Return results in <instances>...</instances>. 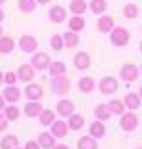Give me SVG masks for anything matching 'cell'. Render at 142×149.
Here are the masks:
<instances>
[{
	"instance_id": "38",
	"label": "cell",
	"mask_w": 142,
	"mask_h": 149,
	"mask_svg": "<svg viewBox=\"0 0 142 149\" xmlns=\"http://www.w3.org/2000/svg\"><path fill=\"white\" fill-rule=\"evenodd\" d=\"M8 125H9V120L4 116V112H0V133H2V131H8Z\"/></svg>"
},
{
	"instance_id": "41",
	"label": "cell",
	"mask_w": 142,
	"mask_h": 149,
	"mask_svg": "<svg viewBox=\"0 0 142 149\" xmlns=\"http://www.w3.org/2000/svg\"><path fill=\"white\" fill-rule=\"evenodd\" d=\"M52 149H70V147H69V146H65V144H55Z\"/></svg>"
},
{
	"instance_id": "44",
	"label": "cell",
	"mask_w": 142,
	"mask_h": 149,
	"mask_svg": "<svg viewBox=\"0 0 142 149\" xmlns=\"http://www.w3.org/2000/svg\"><path fill=\"white\" fill-rule=\"evenodd\" d=\"M2 83H4V74H2V70H0V87H2Z\"/></svg>"
},
{
	"instance_id": "23",
	"label": "cell",
	"mask_w": 142,
	"mask_h": 149,
	"mask_svg": "<svg viewBox=\"0 0 142 149\" xmlns=\"http://www.w3.org/2000/svg\"><path fill=\"white\" fill-rule=\"evenodd\" d=\"M55 116H57L55 111H52V109H43V112L39 114V123H41L43 127H50V125L57 120Z\"/></svg>"
},
{
	"instance_id": "2",
	"label": "cell",
	"mask_w": 142,
	"mask_h": 149,
	"mask_svg": "<svg viewBox=\"0 0 142 149\" xmlns=\"http://www.w3.org/2000/svg\"><path fill=\"white\" fill-rule=\"evenodd\" d=\"M70 87H72V83L66 76H59V77L50 79V90H52V94H55V96H61V98L66 96L70 92Z\"/></svg>"
},
{
	"instance_id": "28",
	"label": "cell",
	"mask_w": 142,
	"mask_h": 149,
	"mask_svg": "<svg viewBox=\"0 0 142 149\" xmlns=\"http://www.w3.org/2000/svg\"><path fill=\"white\" fill-rule=\"evenodd\" d=\"M2 112H4V116L8 118L9 122H17V120L20 118V109L17 107V103H8Z\"/></svg>"
},
{
	"instance_id": "45",
	"label": "cell",
	"mask_w": 142,
	"mask_h": 149,
	"mask_svg": "<svg viewBox=\"0 0 142 149\" xmlns=\"http://www.w3.org/2000/svg\"><path fill=\"white\" fill-rule=\"evenodd\" d=\"M2 35H4V28L0 26V37H2Z\"/></svg>"
},
{
	"instance_id": "6",
	"label": "cell",
	"mask_w": 142,
	"mask_h": 149,
	"mask_svg": "<svg viewBox=\"0 0 142 149\" xmlns=\"http://www.w3.org/2000/svg\"><path fill=\"white\" fill-rule=\"evenodd\" d=\"M120 127L126 133H131L139 127V116L135 114V111H127L120 116Z\"/></svg>"
},
{
	"instance_id": "8",
	"label": "cell",
	"mask_w": 142,
	"mask_h": 149,
	"mask_svg": "<svg viewBox=\"0 0 142 149\" xmlns=\"http://www.w3.org/2000/svg\"><path fill=\"white\" fill-rule=\"evenodd\" d=\"M31 66L35 68V70H48L50 63H52V59H50V55L46 54V52H35V54H31Z\"/></svg>"
},
{
	"instance_id": "17",
	"label": "cell",
	"mask_w": 142,
	"mask_h": 149,
	"mask_svg": "<svg viewBox=\"0 0 142 149\" xmlns=\"http://www.w3.org/2000/svg\"><path fill=\"white\" fill-rule=\"evenodd\" d=\"M96 87H98V85H96V81L90 76H83V77L78 79V90L81 94H90Z\"/></svg>"
},
{
	"instance_id": "7",
	"label": "cell",
	"mask_w": 142,
	"mask_h": 149,
	"mask_svg": "<svg viewBox=\"0 0 142 149\" xmlns=\"http://www.w3.org/2000/svg\"><path fill=\"white\" fill-rule=\"evenodd\" d=\"M19 48H20V52H24V54H35L37 52V48H39V42H37V39L33 37V35H30V33H24V35H20V39H19Z\"/></svg>"
},
{
	"instance_id": "12",
	"label": "cell",
	"mask_w": 142,
	"mask_h": 149,
	"mask_svg": "<svg viewBox=\"0 0 142 149\" xmlns=\"http://www.w3.org/2000/svg\"><path fill=\"white\" fill-rule=\"evenodd\" d=\"M48 20L52 24H61V22L66 20V9L63 6H52L48 9Z\"/></svg>"
},
{
	"instance_id": "26",
	"label": "cell",
	"mask_w": 142,
	"mask_h": 149,
	"mask_svg": "<svg viewBox=\"0 0 142 149\" xmlns=\"http://www.w3.org/2000/svg\"><path fill=\"white\" fill-rule=\"evenodd\" d=\"M94 116H96V120H100V122H109L113 112L109 111V107H107L105 103H100V105L94 107Z\"/></svg>"
},
{
	"instance_id": "37",
	"label": "cell",
	"mask_w": 142,
	"mask_h": 149,
	"mask_svg": "<svg viewBox=\"0 0 142 149\" xmlns=\"http://www.w3.org/2000/svg\"><path fill=\"white\" fill-rule=\"evenodd\" d=\"M19 81V76H17V72H6L4 74V85H17Z\"/></svg>"
},
{
	"instance_id": "51",
	"label": "cell",
	"mask_w": 142,
	"mask_h": 149,
	"mask_svg": "<svg viewBox=\"0 0 142 149\" xmlns=\"http://www.w3.org/2000/svg\"><path fill=\"white\" fill-rule=\"evenodd\" d=\"M140 76H142V72H140Z\"/></svg>"
},
{
	"instance_id": "11",
	"label": "cell",
	"mask_w": 142,
	"mask_h": 149,
	"mask_svg": "<svg viewBox=\"0 0 142 149\" xmlns=\"http://www.w3.org/2000/svg\"><path fill=\"white\" fill-rule=\"evenodd\" d=\"M72 63H74V68H76V70L85 72V70L90 68V63H92V61H90V55L87 54V52H78V54L74 55Z\"/></svg>"
},
{
	"instance_id": "1",
	"label": "cell",
	"mask_w": 142,
	"mask_h": 149,
	"mask_svg": "<svg viewBox=\"0 0 142 149\" xmlns=\"http://www.w3.org/2000/svg\"><path fill=\"white\" fill-rule=\"evenodd\" d=\"M129 39H131L129 30H127V28H124V26H115V28H113V31L109 33V41H111L113 46H116V48L127 46Z\"/></svg>"
},
{
	"instance_id": "35",
	"label": "cell",
	"mask_w": 142,
	"mask_h": 149,
	"mask_svg": "<svg viewBox=\"0 0 142 149\" xmlns=\"http://www.w3.org/2000/svg\"><path fill=\"white\" fill-rule=\"evenodd\" d=\"M122 15L126 17V19H129V20L137 19V17H139V6H137V4H133V2L126 4V6L122 8Z\"/></svg>"
},
{
	"instance_id": "10",
	"label": "cell",
	"mask_w": 142,
	"mask_h": 149,
	"mask_svg": "<svg viewBox=\"0 0 142 149\" xmlns=\"http://www.w3.org/2000/svg\"><path fill=\"white\" fill-rule=\"evenodd\" d=\"M55 112H57V116H61V118L72 116L74 114V101L66 100V98H61L57 103H55Z\"/></svg>"
},
{
	"instance_id": "13",
	"label": "cell",
	"mask_w": 142,
	"mask_h": 149,
	"mask_svg": "<svg viewBox=\"0 0 142 149\" xmlns=\"http://www.w3.org/2000/svg\"><path fill=\"white\" fill-rule=\"evenodd\" d=\"M69 131H70V129H69V123H66L63 118H61V120H55V122L50 125V133H52L57 140L65 138V136L69 134Z\"/></svg>"
},
{
	"instance_id": "40",
	"label": "cell",
	"mask_w": 142,
	"mask_h": 149,
	"mask_svg": "<svg viewBox=\"0 0 142 149\" xmlns=\"http://www.w3.org/2000/svg\"><path fill=\"white\" fill-rule=\"evenodd\" d=\"M6 105H8V101H6V100H4V96L0 94V112H2L4 109H6Z\"/></svg>"
},
{
	"instance_id": "3",
	"label": "cell",
	"mask_w": 142,
	"mask_h": 149,
	"mask_svg": "<svg viewBox=\"0 0 142 149\" xmlns=\"http://www.w3.org/2000/svg\"><path fill=\"white\" fill-rule=\"evenodd\" d=\"M140 76V70L137 65H133V63H126V65L120 66V79L124 83H133L137 81Z\"/></svg>"
},
{
	"instance_id": "48",
	"label": "cell",
	"mask_w": 142,
	"mask_h": 149,
	"mask_svg": "<svg viewBox=\"0 0 142 149\" xmlns=\"http://www.w3.org/2000/svg\"><path fill=\"white\" fill-rule=\"evenodd\" d=\"M4 2H6V0H0V6H2V4H4Z\"/></svg>"
},
{
	"instance_id": "42",
	"label": "cell",
	"mask_w": 142,
	"mask_h": 149,
	"mask_svg": "<svg viewBox=\"0 0 142 149\" xmlns=\"http://www.w3.org/2000/svg\"><path fill=\"white\" fill-rule=\"evenodd\" d=\"M4 19H6V13H4V9H2V6H0V24L4 22Z\"/></svg>"
},
{
	"instance_id": "5",
	"label": "cell",
	"mask_w": 142,
	"mask_h": 149,
	"mask_svg": "<svg viewBox=\"0 0 142 149\" xmlns=\"http://www.w3.org/2000/svg\"><path fill=\"white\" fill-rule=\"evenodd\" d=\"M24 96H26L28 101H41L43 96H44L43 85H39V83H35V81L26 83V87H24Z\"/></svg>"
},
{
	"instance_id": "50",
	"label": "cell",
	"mask_w": 142,
	"mask_h": 149,
	"mask_svg": "<svg viewBox=\"0 0 142 149\" xmlns=\"http://www.w3.org/2000/svg\"><path fill=\"white\" fill-rule=\"evenodd\" d=\"M137 149H142V147H137Z\"/></svg>"
},
{
	"instance_id": "36",
	"label": "cell",
	"mask_w": 142,
	"mask_h": 149,
	"mask_svg": "<svg viewBox=\"0 0 142 149\" xmlns=\"http://www.w3.org/2000/svg\"><path fill=\"white\" fill-rule=\"evenodd\" d=\"M50 48L54 52H61L65 48V41H63V35H61V33H55V35L50 37Z\"/></svg>"
},
{
	"instance_id": "19",
	"label": "cell",
	"mask_w": 142,
	"mask_h": 149,
	"mask_svg": "<svg viewBox=\"0 0 142 149\" xmlns=\"http://www.w3.org/2000/svg\"><path fill=\"white\" fill-rule=\"evenodd\" d=\"M37 142H39V146L43 149H52L55 144H57V138H55L50 131H43V133L37 136Z\"/></svg>"
},
{
	"instance_id": "22",
	"label": "cell",
	"mask_w": 142,
	"mask_h": 149,
	"mask_svg": "<svg viewBox=\"0 0 142 149\" xmlns=\"http://www.w3.org/2000/svg\"><path fill=\"white\" fill-rule=\"evenodd\" d=\"M66 24H69V30H72V31L79 33V31H83V30H85V26H87V22H85L83 15H72L70 19L66 20Z\"/></svg>"
},
{
	"instance_id": "16",
	"label": "cell",
	"mask_w": 142,
	"mask_h": 149,
	"mask_svg": "<svg viewBox=\"0 0 142 149\" xmlns=\"http://www.w3.org/2000/svg\"><path fill=\"white\" fill-rule=\"evenodd\" d=\"M89 134L92 136V138H96V140L104 138V136L107 134V127H105V122H100V120H94V122L89 125Z\"/></svg>"
},
{
	"instance_id": "30",
	"label": "cell",
	"mask_w": 142,
	"mask_h": 149,
	"mask_svg": "<svg viewBox=\"0 0 142 149\" xmlns=\"http://www.w3.org/2000/svg\"><path fill=\"white\" fill-rule=\"evenodd\" d=\"M63 41H65V48H76L79 44V35L72 30H66L63 33Z\"/></svg>"
},
{
	"instance_id": "46",
	"label": "cell",
	"mask_w": 142,
	"mask_h": 149,
	"mask_svg": "<svg viewBox=\"0 0 142 149\" xmlns=\"http://www.w3.org/2000/svg\"><path fill=\"white\" fill-rule=\"evenodd\" d=\"M139 96H140V98H142V87H140V90H139Z\"/></svg>"
},
{
	"instance_id": "20",
	"label": "cell",
	"mask_w": 142,
	"mask_h": 149,
	"mask_svg": "<svg viewBox=\"0 0 142 149\" xmlns=\"http://www.w3.org/2000/svg\"><path fill=\"white\" fill-rule=\"evenodd\" d=\"M48 76L50 77L66 76V63L65 61H52L48 66Z\"/></svg>"
},
{
	"instance_id": "14",
	"label": "cell",
	"mask_w": 142,
	"mask_h": 149,
	"mask_svg": "<svg viewBox=\"0 0 142 149\" xmlns=\"http://www.w3.org/2000/svg\"><path fill=\"white\" fill-rule=\"evenodd\" d=\"M2 96H4V100L8 101V103H17V101H20V88L19 87H15V85H6L4 90H2Z\"/></svg>"
},
{
	"instance_id": "18",
	"label": "cell",
	"mask_w": 142,
	"mask_h": 149,
	"mask_svg": "<svg viewBox=\"0 0 142 149\" xmlns=\"http://www.w3.org/2000/svg\"><path fill=\"white\" fill-rule=\"evenodd\" d=\"M43 103L41 101H26V105H24V116L28 118H39V114L43 112Z\"/></svg>"
},
{
	"instance_id": "15",
	"label": "cell",
	"mask_w": 142,
	"mask_h": 149,
	"mask_svg": "<svg viewBox=\"0 0 142 149\" xmlns=\"http://www.w3.org/2000/svg\"><path fill=\"white\" fill-rule=\"evenodd\" d=\"M96 26H98V31L100 33H111L113 28H115V19H113L111 15H100L98 17V22H96Z\"/></svg>"
},
{
	"instance_id": "43",
	"label": "cell",
	"mask_w": 142,
	"mask_h": 149,
	"mask_svg": "<svg viewBox=\"0 0 142 149\" xmlns=\"http://www.w3.org/2000/svg\"><path fill=\"white\" fill-rule=\"evenodd\" d=\"M50 2H52V0H37L39 6H46V4H50Z\"/></svg>"
},
{
	"instance_id": "32",
	"label": "cell",
	"mask_w": 142,
	"mask_h": 149,
	"mask_svg": "<svg viewBox=\"0 0 142 149\" xmlns=\"http://www.w3.org/2000/svg\"><path fill=\"white\" fill-rule=\"evenodd\" d=\"M89 9H90V13H94V15H104L107 11V0H90Z\"/></svg>"
},
{
	"instance_id": "24",
	"label": "cell",
	"mask_w": 142,
	"mask_h": 149,
	"mask_svg": "<svg viewBox=\"0 0 142 149\" xmlns=\"http://www.w3.org/2000/svg\"><path fill=\"white\" fill-rule=\"evenodd\" d=\"M87 9H89L87 0H70V4H69V11L72 15H85Z\"/></svg>"
},
{
	"instance_id": "21",
	"label": "cell",
	"mask_w": 142,
	"mask_h": 149,
	"mask_svg": "<svg viewBox=\"0 0 142 149\" xmlns=\"http://www.w3.org/2000/svg\"><path fill=\"white\" fill-rule=\"evenodd\" d=\"M124 103H126L127 111H137L142 105V98L139 96V92H127L124 96Z\"/></svg>"
},
{
	"instance_id": "4",
	"label": "cell",
	"mask_w": 142,
	"mask_h": 149,
	"mask_svg": "<svg viewBox=\"0 0 142 149\" xmlns=\"http://www.w3.org/2000/svg\"><path fill=\"white\" fill-rule=\"evenodd\" d=\"M118 79L116 77H113V76H105V77H101L100 79V83H98V90L104 96H111V94H115L116 90H118Z\"/></svg>"
},
{
	"instance_id": "49",
	"label": "cell",
	"mask_w": 142,
	"mask_h": 149,
	"mask_svg": "<svg viewBox=\"0 0 142 149\" xmlns=\"http://www.w3.org/2000/svg\"><path fill=\"white\" fill-rule=\"evenodd\" d=\"M140 52H142V41H140Z\"/></svg>"
},
{
	"instance_id": "33",
	"label": "cell",
	"mask_w": 142,
	"mask_h": 149,
	"mask_svg": "<svg viewBox=\"0 0 142 149\" xmlns=\"http://www.w3.org/2000/svg\"><path fill=\"white\" fill-rule=\"evenodd\" d=\"M15 50V41L8 35L0 37V54H11Z\"/></svg>"
},
{
	"instance_id": "47",
	"label": "cell",
	"mask_w": 142,
	"mask_h": 149,
	"mask_svg": "<svg viewBox=\"0 0 142 149\" xmlns=\"http://www.w3.org/2000/svg\"><path fill=\"white\" fill-rule=\"evenodd\" d=\"M15 149H24V147H20V146H17V147H15Z\"/></svg>"
},
{
	"instance_id": "27",
	"label": "cell",
	"mask_w": 142,
	"mask_h": 149,
	"mask_svg": "<svg viewBox=\"0 0 142 149\" xmlns=\"http://www.w3.org/2000/svg\"><path fill=\"white\" fill-rule=\"evenodd\" d=\"M107 107H109V111L113 112V116H122V114L127 111L124 100H111V101H107Z\"/></svg>"
},
{
	"instance_id": "31",
	"label": "cell",
	"mask_w": 142,
	"mask_h": 149,
	"mask_svg": "<svg viewBox=\"0 0 142 149\" xmlns=\"http://www.w3.org/2000/svg\"><path fill=\"white\" fill-rule=\"evenodd\" d=\"M17 146H19V136L15 134H4L2 140H0V149H15Z\"/></svg>"
},
{
	"instance_id": "34",
	"label": "cell",
	"mask_w": 142,
	"mask_h": 149,
	"mask_svg": "<svg viewBox=\"0 0 142 149\" xmlns=\"http://www.w3.org/2000/svg\"><path fill=\"white\" fill-rule=\"evenodd\" d=\"M37 0H19V4H17V8H19L20 13H33L37 8Z\"/></svg>"
},
{
	"instance_id": "9",
	"label": "cell",
	"mask_w": 142,
	"mask_h": 149,
	"mask_svg": "<svg viewBox=\"0 0 142 149\" xmlns=\"http://www.w3.org/2000/svg\"><path fill=\"white\" fill-rule=\"evenodd\" d=\"M17 76H19V81L22 83H31L37 76V70L31 66V63H24L17 68Z\"/></svg>"
},
{
	"instance_id": "39",
	"label": "cell",
	"mask_w": 142,
	"mask_h": 149,
	"mask_svg": "<svg viewBox=\"0 0 142 149\" xmlns=\"http://www.w3.org/2000/svg\"><path fill=\"white\" fill-rule=\"evenodd\" d=\"M22 147H24V149H43L41 146H39V142H37V140H28Z\"/></svg>"
},
{
	"instance_id": "25",
	"label": "cell",
	"mask_w": 142,
	"mask_h": 149,
	"mask_svg": "<svg viewBox=\"0 0 142 149\" xmlns=\"http://www.w3.org/2000/svg\"><path fill=\"white\" fill-rule=\"evenodd\" d=\"M66 123H69V129L70 131H81L85 127V116H81V114L74 112L72 116L66 118Z\"/></svg>"
},
{
	"instance_id": "29",
	"label": "cell",
	"mask_w": 142,
	"mask_h": 149,
	"mask_svg": "<svg viewBox=\"0 0 142 149\" xmlns=\"http://www.w3.org/2000/svg\"><path fill=\"white\" fill-rule=\"evenodd\" d=\"M98 140L92 138L90 134H85L78 140V149H98Z\"/></svg>"
}]
</instances>
